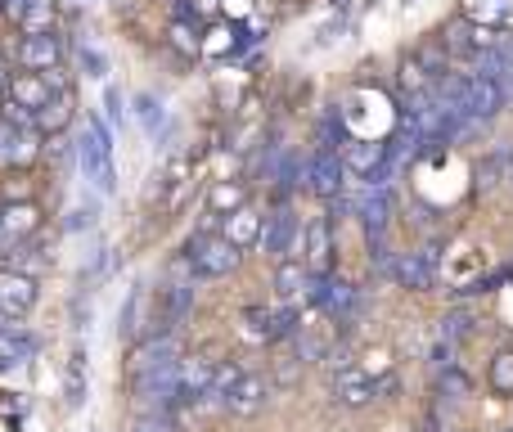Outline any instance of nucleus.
I'll return each instance as SVG.
<instances>
[{"label":"nucleus","instance_id":"nucleus-26","mask_svg":"<svg viewBox=\"0 0 513 432\" xmlns=\"http://www.w3.org/2000/svg\"><path fill=\"white\" fill-rule=\"evenodd\" d=\"M491 387L500 396H513V351H500L491 360Z\"/></svg>","mask_w":513,"mask_h":432},{"label":"nucleus","instance_id":"nucleus-23","mask_svg":"<svg viewBox=\"0 0 513 432\" xmlns=\"http://www.w3.org/2000/svg\"><path fill=\"white\" fill-rule=\"evenodd\" d=\"M54 14H59V5H54V0H32L18 27H23V32H54Z\"/></svg>","mask_w":513,"mask_h":432},{"label":"nucleus","instance_id":"nucleus-32","mask_svg":"<svg viewBox=\"0 0 513 432\" xmlns=\"http://www.w3.org/2000/svg\"><path fill=\"white\" fill-rule=\"evenodd\" d=\"M131 432H180V428L167 419V414H149V419H140Z\"/></svg>","mask_w":513,"mask_h":432},{"label":"nucleus","instance_id":"nucleus-24","mask_svg":"<svg viewBox=\"0 0 513 432\" xmlns=\"http://www.w3.org/2000/svg\"><path fill=\"white\" fill-rule=\"evenodd\" d=\"M189 306H194V293H189V284H171L167 288V324H185L189 320Z\"/></svg>","mask_w":513,"mask_h":432},{"label":"nucleus","instance_id":"nucleus-33","mask_svg":"<svg viewBox=\"0 0 513 432\" xmlns=\"http://www.w3.org/2000/svg\"><path fill=\"white\" fill-rule=\"evenodd\" d=\"M104 113H108V122H122V90L117 86H104Z\"/></svg>","mask_w":513,"mask_h":432},{"label":"nucleus","instance_id":"nucleus-19","mask_svg":"<svg viewBox=\"0 0 513 432\" xmlns=\"http://www.w3.org/2000/svg\"><path fill=\"white\" fill-rule=\"evenodd\" d=\"M216 360H207V356H185L180 360V378H185V405H194L198 396L207 392V387L216 383Z\"/></svg>","mask_w":513,"mask_h":432},{"label":"nucleus","instance_id":"nucleus-35","mask_svg":"<svg viewBox=\"0 0 513 432\" xmlns=\"http://www.w3.org/2000/svg\"><path fill=\"white\" fill-rule=\"evenodd\" d=\"M90 225H95V207H77V212L68 216V230L77 234V230H90Z\"/></svg>","mask_w":513,"mask_h":432},{"label":"nucleus","instance_id":"nucleus-1","mask_svg":"<svg viewBox=\"0 0 513 432\" xmlns=\"http://www.w3.org/2000/svg\"><path fill=\"white\" fill-rule=\"evenodd\" d=\"M185 360V356H180ZM180 360H171V365L162 369H144V374H135V401L149 405L153 414L171 410V405H185V378H180Z\"/></svg>","mask_w":513,"mask_h":432},{"label":"nucleus","instance_id":"nucleus-31","mask_svg":"<svg viewBox=\"0 0 513 432\" xmlns=\"http://www.w3.org/2000/svg\"><path fill=\"white\" fill-rule=\"evenodd\" d=\"M293 342H297V360H320V356H324V338H315V333L297 329Z\"/></svg>","mask_w":513,"mask_h":432},{"label":"nucleus","instance_id":"nucleus-2","mask_svg":"<svg viewBox=\"0 0 513 432\" xmlns=\"http://www.w3.org/2000/svg\"><path fill=\"white\" fill-rule=\"evenodd\" d=\"M239 257H243V248H234L225 234H198V239L185 248V261L194 266L198 279L230 275V270H239Z\"/></svg>","mask_w":513,"mask_h":432},{"label":"nucleus","instance_id":"nucleus-5","mask_svg":"<svg viewBox=\"0 0 513 432\" xmlns=\"http://www.w3.org/2000/svg\"><path fill=\"white\" fill-rule=\"evenodd\" d=\"M41 126H14L9 117H0V167H32L41 158Z\"/></svg>","mask_w":513,"mask_h":432},{"label":"nucleus","instance_id":"nucleus-21","mask_svg":"<svg viewBox=\"0 0 513 432\" xmlns=\"http://www.w3.org/2000/svg\"><path fill=\"white\" fill-rule=\"evenodd\" d=\"M63 401H68V410H81L86 405V356H72V369L68 378H63Z\"/></svg>","mask_w":513,"mask_h":432},{"label":"nucleus","instance_id":"nucleus-25","mask_svg":"<svg viewBox=\"0 0 513 432\" xmlns=\"http://www.w3.org/2000/svg\"><path fill=\"white\" fill-rule=\"evenodd\" d=\"M207 207H212L216 216H230L234 207H243V189L225 180V185H216V189H212V198H207Z\"/></svg>","mask_w":513,"mask_h":432},{"label":"nucleus","instance_id":"nucleus-41","mask_svg":"<svg viewBox=\"0 0 513 432\" xmlns=\"http://www.w3.org/2000/svg\"><path fill=\"white\" fill-rule=\"evenodd\" d=\"M509 432H513V428H509Z\"/></svg>","mask_w":513,"mask_h":432},{"label":"nucleus","instance_id":"nucleus-16","mask_svg":"<svg viewBox=\"0 0 513 432\" xmlns=\"http://www.w3.org/2000/svg\"><path fill=\"white\" fill-rule=\"evenodd\" d=\"M333 392H338L342 405H369L378 396V383L369 374H360L356 365H342L333 369Z\"/></svg>","mask_w":513,"mask_h":432},{"label":"nucleus","instance_id":"nucleus-11","mask_svg":"<svg viewBox=\"0 0 513 432\" xmlns=\"http://www.w3.org/2000/svg\"><path fill=\"white\" fill-rule=\"evenodd\" d=\"M18 63L32 72H50L63 63V45L54 32H23V41H18Z\"/></svg>","mask_w":513,"mask_h":432},{"label":"nucleus","instance_id":"nucleus-29","mask_svg":"<svg viewBox=\"0 0 513 432\" xmlns=\"http://www.w3.org/2000/svg\"><path fill=\"white\" fill-rule=\"evenodd\" d=\"M77 63H81V72H86V77H95V81L108 77V59L95 50V45H77Z\"/></svg>","mask_w":513,"mask_h":432},{"label":"nucleus","instance_id":"nucleus-6","mask_svg":"<svg viewBox=\"0 0 513 432\" xmlns=\"http://www.w3.org/2000/svg\"><path fill=\"white\" fill-rule=\"evenodd\" d=\"M77 153H81V167H86L90 185L104 189V194H113V189H117V176H113V140H99V135L86 126V135L77 140Z\"/></svg>","mask_w":513,"mask_h":432},{"label":"nucleus","instance_id":"nucleus-27","mask_svg":"<svg viewBox=\"0 0 513 432\" xmlns=\"http://www.w3.org/2000/svg\"><path fill=\"white\" fill-rule=\"evenodd\" d=\"M171 45H180L185 54H198V50H203V41H198L194 18H189V14H180L176 23H171Z\"/></svg>","mask_w":513,"mask_h":432},{"label":"nucleus","instance_id":"nucleus-38","mask_svg":"<svg viewBox=\"0 0 513 432\" xmlns=\"http://www.w3.org/2000/svg\"><path fill=\"white\" fill-rule=\"evenodd\" d=\"M9 81H14V72H9V68H5V59H0V104L9 99Z\"/></svg>","mask_w":513,"mask_h":432},{"label":"nucleus","instance_id":"nucleus-9","mask_svg":"<svg viewBox=\"0 0 513 432\" xmlns=\"http://www.w3.org/2000/svg\"><path fill=\"white\" fill-rule=\"evenodd\" d=\"M342 176H347V162L338 158V149H320L306 162V189H311L315 198H338Z\"/></svg>","mask_w":513,"mask_h":432},{"label":"nucleus","instance_id":"nucleus-39","mask_svg":"<svg viewBox=\"0 0 513 432\" xmlns=\"http://www.w3.org/2000/svg\"><path fill=\"white\" fill-rule=\"evenodd\" d=\"M0 221H5V207H0Z\"/></svg>","mask_w":513,"mask_h":432},{"label":"nucleus","instance_id":"nucleus-28","mask_svg":"<svg viewBox=\"0 0 513 432\" xmlns=\"http://www.w3.org/2000/svg\"><path fill=\"white\" fill-rule=\"evenodd\" d=\"M135 117H140V126H149V131H162V104L158 95H135Z\"/></svg>","mask_w":513,"mask_h":432},{"label":"nucleus","instance_id":"nucleus-13","mask_svg":"<svg viewBox=\"0 0 513 432\" xmlns=\"http://www.w3.org/2000/svg\"><path fill=\"white\" fill-rule=\"evenodd\" d=\"M261 230H266V216H257L248 203L234 207L230 216H221V234L234 248H261Z\"/></svg>","mask_w":513,"mask_h":432},{"label":"nucleus","instance_id":"nucleus-8","mask_svg":"<svg viewBox=\"0 0 513 432\" xmlns=\"http://www.w3.org/2000/svg\"><path fill=\"white\" fill-rule=\"evenodd\" d=\"M36 293H41V288H36V279L27 275V270H14V266L0 270V311H5L9 320H23L36 306Z\"/></svg>","mask_w":513,"mask_h":432},{"label":"nucleus","instance_id":"nucleus-17","mask_svg":"<svg viewBox=\"0 0 513 432\" xmlns=\"http://www.w3.org/2000/svg\"><path fill=\"white\" fill-rule=\"evenodd\" d=\"M302 252H306V266L311 275H329V261H333V234L329 221H311L302 234Z\"/></svg>","mask_w":513,"mask_h":432},{"label":"nucleus","instance_id":"nucleus-40","mask_svg":"<svg viewBox=\"0 0 513 432\" xmlns=\"http://www.w3.org/2000/svg\"><path fill=\"white\" fill-rule=\"evenodd\" d=\"M509 180H513V171H509Z\"/></svg>","mask_w":513,"mask_h":432},{"label":"nucleus","instance_id":"nucleus-14","mask_svg":"<svg viewBox=\"0 0 513 432\" xmlns=\"http://www.w3.org/2000/svg\"><path fill=\"white\" fill-rule=\"evenodd\" d=\"M275 293H279V302L297 306L306 293H311V266H306L302 257L279 261V270H275Z\"/></svg>","mask_w":513,"mask_h":432},{"label":"nucleus","instance_id":"nucleus-18","mask_svg":"<svg viewBox=\"0 0 513 432\" xmlns=\"http://www.w3.org/2000/svg\"><path fill=\"white\" fill-rule=\"evenodd\" d=\"M36 225H41V207H36V203H9L5 207V221H0V243L32 239Z\"/></svg>","mask_w":513,"mask_h":432},{"label":"nucleus","instance_id":"nucleus-15","mask_svg":"<svg viewBox=\"0 0 513 432\" xmlns=\"http://www.w3.org/2000/svg\"><path fill=\"white\" fill-rule=\"evenodd\" d=\"M180 356H185V351H180L176 333H153V338H144L140 347H135V374H144V369H162Z\"/></svg>","mask_w":513,"mask_h":432},{"label":"nucleus","instance_id":"nucleus-12","mask_svg":"<svg viewBox=\"0 0 513 432\" xmlns=\"http://www.w3.org/2000/svg\"><path fill=\"white\" fill-rule=\"evenodd\" d=\"M54 95H63V90H54L45 72L23 68V72H14V81H9V99H14V104H23V108H32V113L50 104Z\"/></svg>","mask_w":513,"mask_h":432},{"label":"nucleus","instance_id":"nucleus-34","mask_svg":"<svg viewBox=\"0 0 513 432\" xmlns=\"http://www.w3.org/2000/svg\"><path fill=\"white\" fill-rule=\"evenodd\" d=\"M135 306H140V288H131V297H126V306H122V333L126 338L135 333Z\"/></svg>","mask_w":513,"mask_h":432},{"label":"nucleus","instance_id":"nucleus-10","mask_svg":"<svg viewBox=\"0 0 513 432\" xmlns=\"http://www.w3.org/2000/svg\"><path fill=\"white\" fill-rule=\"evenodd\" d=\"M266 401H270V383H266L261 374H248V369H243V374L234 378V387L225 392V410L239 414V419H248V414L266 410Z\"/></svg>","mask_w":513,"mask_h":432},{"label":"nucleus","instance_id":"nucleus-36","mask_svg":"<svg viewBox=\"0 0 513 432\" xmlns=\"http://www.w3.org/2000/svg\"><path fill=\"white\" fill-rule=\"evenodd\" d=\"M27 5H32V0H0V14H5L9 23H23Z\"/></svg>","mask_w":513,"mask_h":432},{"label":"nucleus","instance_id":"nucleus-37","mask_svg":"<svg viewBox=\"0 0 513 432\" xmlns=\"http://www.w3.org/2000/svg\"><path fill=\"white\" fill-rule=\"evenodd\" d=\"M216 9H221V0H189L185 14L194 18V14H216Z\"/></svg>","mask_w":513,"mask_h":432},{"label":"nucleus","instance_id":"nucleus-7","mask_svg":"<svg viewBox=\"0 0 513 432\" xmlns=\"http://www.w3.org/2000/svg\"><path fill=\"white\" fill-rule=\"evenodd\" d=\"M387 275H392L401 288L428 293L432 279H437V252H432V248H423V252H401V257H392Z\"/></svg>","mask_w":513,"mask_h":432},{"label":"nucleus","instance_id":"nucleus-22","mask_svg":"<svg viewBox=\"0 0 513 432\" xmlns=\"http://www.w3.org/2000/svg\"><path fill=\"white\" fill-rule=\"evenodd\" d=\"M68 113H72V95L63 90V95H54L45 108H36V126H41L45 135H54L63 122H68Z\"/></svg>","mask_w":513,"mask_h":432},{"label":"nucleus","instance_id":"nucleus-3","mask_svg":"<svg viewBox=\"0 0 513 432\" xmlns=\"http://www.w3.org/2000/svg\"><path fill=\"white\" fill-rule=\"evenodd\" d=\"M509 104L504 99V86H500V77H491V72H473V77H464V95H459V113L464 117H473L477 126L482 122H491L500 108Z\"/></svg>","mask_w":513,"mask_h":432},{"label":"nucleus","instance_id":"nucleus-30","mask_svg":"<svg viewBox=\"0 0 513 432\" xmlns=\"http://www.w3.org/2000/svg\"><path fill=\"white\" fill-rule=\"evenodd\" d=\"M468 329H473V320H468L464 311H450L446 320H441V342H459V338H468Z\"/></svg>","mask_w":513,"mask_h":432},{"label":"nucleus","instance_id":"nucleus-20","mask_svg":"<svg viewBox=\"0 0 513 432\" xmlns=\"http://www.w3.org/2000/svg\"><path fill=\"white\" fill-rule=\"evenodd\" d=\"M464 18L482 27H513V0H464Z\"/></svg>","mask_w":513,"mask_h":432},{"label":"nucleus","instance_id":"nucleus-4","mask_svg":"<svg viewBox=\"0 0 513 432\" xmlns=\"http://www.w3.org/2000/svg\"><path fill=\"white\" fill-rule=\"evenodd\" d=\"M302 221H297L293 207H279V212L266 216V230H261V252L275 261H288L302 252Z\"/></svg>","mask_w":513,"mask_h":432}]
</instances>
